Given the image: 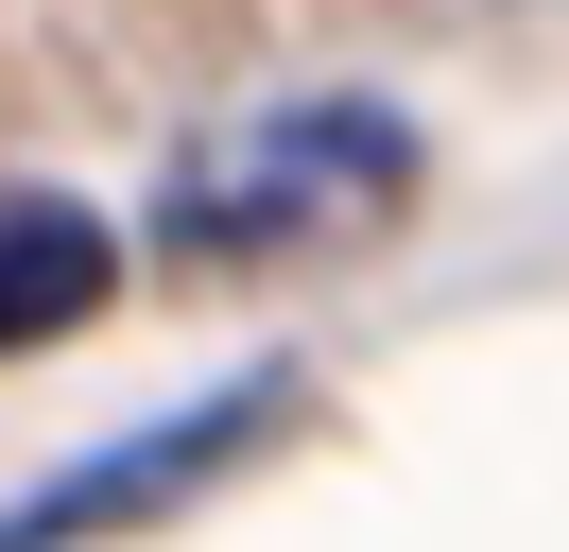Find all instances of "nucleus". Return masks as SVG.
<instances>
[{
	"label": "nucleus",
	"instance_id": "nucleus-3",
	"mask_svg": "<svg viewBox=\"0 0 569 552\" xmlns=\"http://www.w3.org/2000/svg\"><path fill=\"white\" fill-rule=\"evenodd\" d=\"M104 276H121L104 207H70V190H0V345L87 328V310H104Z\"/></svg>",
	"mask_w": 569,
	"mask_h": 552
},
{
	"label": "nucleus",
	"instance_id": "nucleus-1",
	"mask_svg": "<svg viewBox=\"0 0 569 552\" xmlns=\"http://www.w3.org/2000/svg\"><path fill=\"white\" fill-rule=\"evenodd\" d=\"M397 172H415V138H397L380 103H328V121H277V138H242L224 172H190L173 241H190V259H259V241H311V225L397 207Z\"/></svg>",
	"mask_w": 569,
	"mask_h": 552
},
{
	"label": "nucleus",
	"instance_id": "nucleus-2",
	"mask_svg": "<svg viewBox=\"0 0 569 552\" xmlns=\"http://www.w3.org/2000/svg\"><path fill=\"white\" fill-rule=\"evenodd\" d=\"M277 414H293V379H242V397L173 414V432H121V466H87V483H52V501H18V518H0V552H52V535H104V518H156V501H190V483H208L242 432H277Z\"/></svg>",
	"mask_w": 569,
	"mask_h": 552
}]
</instances>
